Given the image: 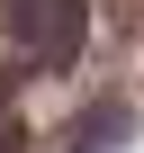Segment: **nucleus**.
<instances>
[{
	"instance_id": "f257e3e1",
	"label": "nucleus",
	"mask_w": 144,
	"mask_h": 153,
	"mask_svg": "<svg viewBox=\"0 0 144 153\" xmlns=\"http://www.w3.org/2000/svg\"><path fill=\"white\" fill-rule=\"evenodd\" d=\"M18 45H27V63L36 72H72V54H81V36H90V9L81 0H18Z\"/></svg>"
}]
</instances>
